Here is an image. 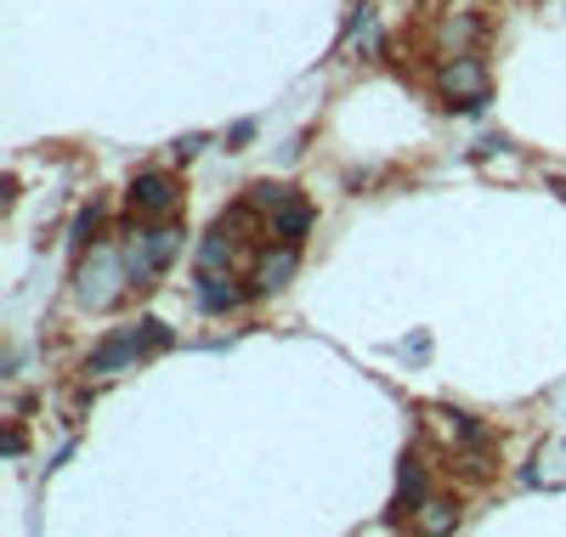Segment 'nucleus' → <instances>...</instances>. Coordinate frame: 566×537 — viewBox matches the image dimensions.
<instances>
[{"instance_id":"nucleus-11","label":"nucleus","mask_w":566,"mask_h":537,"mask_svg":"<svg viewBox=\"0 0 566 537\" xmlns=\"http://www.w3.org/2000/svg\"><path fill=\"white\" fill-rule=\"evenodd\" d=\"M442 45H453V52H470V40H482V12L476 7H464V12H448L442 29H437Z\"/></svg>"},{"instance_id":"nucleus-10","label":"nucleus","mask_w":566,"mask_h":537,"mask_svg":"<svg viewBox=\"0 0 566 537\" xmlns=\"http://www.w3.org/2000/svg\"><path fill=\"white\" fill-rule=\"evenodd\" d=\"M232 261H239V238L216 221V232L199 243V272H232Z\"/></svg>"},{"instance_id":"nucleus-2","label":"nucleus","mask_w":566,"mask_h":537,"mask_svg":"<svg viewBox=\"0 0 566 537\" xmlns=\"http://www.w3.org/2000/svg\"><path fill=\"white\" fill-rule=\"evenodd\" d=\"M176 255H181V227H176V215H170V221H148V227H136V232H130V243H125L130 283H136V288H142V283H154Z\"/></svg>"},{"instance_id":"nucleus-5","label":"nucleus","mask_w":566,"mask_h":537,"mask_svg":"<svg viewBox=\"0 0 566 537\" xmlns=\"http://www.w3.org/2000/svg\"><path fill=\"white\" fill-rule=\"evenodd\" d=\"M125 204H130L136 221H170V215L181 210V187H176L165 170H142V176L130 181V192H125Z\"/></svg>"},{"instance_id":"nucleus-8","label":"nucleus","mask_w":566,"mask_h":537,"mask_svg":"<svg viewBox=\"0 0 566 537\" xmlns=\"http://www.w3.org/2000/svg\"><path fill=\"white\" fill-rule=\"evenodd\" d=\"M424 504V464L419 459H402V475H397V498H391V520H408L419 515Z\"/></svg>"},{"instance_id":"nucleus-9","label":"nucleus","mask_w":566,"mask_h":537,"mask_svg":"<svg viewBox=\"0 0 566 537\" xmlns=\"http://www.w3.org/2000/svg\"><path fill=\"white\" fill-rule=\"evenodd\" d=\"M306 232H312V204L306 199H295V204H283V210L266 215V238H277V243H301Z\"/></svg>"},{"instance_id":"nucleus-15","label":"nucleus","mask_w":566,"mask_h":537,"mask_svg":"<svg viewBox=\"0 0 566 537\" xmlns=\"http://www.w3.org/2000/svg\"><path fill=\"white\" fill-rule=\"evenodd\" d=\"M199 148H205V136H181V141H176V148H170V154H176V159H193Z\"/></svg>"},{"instance_id":"nucleus-4","label":"nucleus","mask_w":566,"mask_h":537,"mask_svg":"<svg viewBox=\"0 0 566 537\" xmlns=\"http://www.w3.org/2000/svg\"><path fill=\"white\" fill-rule=\"evenodd\" d=\"M437 96L448 108H482L493 96V74L476 52H453L442 69H437Z\"/></svg>"},{"instance_id":"nucleus-12","label":"nucleus","mask_w":566,"mask_h":537,"mask_svg":"<svg viewBox=\"0 0 566 537\" xmlns=\"http://www.w3.org/2000/svg\"><path fill=\"white\" fill-rule=\"evenodd\" d=\"M301 199V192L290 187V181H255L250 187V204L261 210V215H272V210H283V204H295Z\"/></svg>"},{"instance_id":"nucleus-6","label":"nucleus","mask_w":566,"mask_h":537,"mask_svg":"<svg viewBox=\"0 0 566 537\" xmlns=\"http://www.w3.org/2000/svg\"><path fill=\"white\" fill-rule=\"evenodd\" d=\"M250 295H255V288H244L232 272H199V288H193L199 312H210V317H221V312H239Z\"/></svg>"},{"instance_id":"nucleus-7","label":"nucleus","mask_w":566,"mask_h":537,"mask_svg":"<svg viewBox=\"0 0 566 537\" xmlns=\"http://www.w3.org/2000/svg\"><path fill=\"white\" fill-rule=\"evenodd\" d=\"M295 266H301V243L261 250V261H255V272H250V288H255V295H277V288H290Z\"/></svg>"},{"instance_id":"nucleus-14","label":"nucleus","mask_w":566,"mask_h":537,"mask_svg":"<svg viewBox=\"0 0 566 537\" xmlns=\"http://www.w3.org/2000/svg\"><path fill=\"white\" fill-rule=\"evenodd\" d=\"M97 221H103V210H97V204L74 215V250H91V238H97Z\"/></svg>"},{"instance_id":"nucleus-1","label":"nucleus","mask_w":566,"mask_h":537,"mask_svg":"<svg viewBox=\"0 0 566 537\" xmlns=\"http://www.w3.org/2000/svg\"><path fill=\"white\" fill-rule=\"evenodd\" d=\"M130 288V266H125V250L114 243H91L80 250V266H74V301L85 312H108L119 295Z\"/></svg>"},{"instance_id":"nucleus-3","label":"nucleus","mask_w":566,"mask_h":537,"mask_svg":"<svg viewBox=\"0 0 566 537\" xmlns=\"http://www.w3.org/2000/svg\"><path fill=\"white\" fill-rule=\"evenodd\" d=\"M170 339V328L159 323V317H142V323H130V328H119V334H108L97 351L85 357V373H119L125 362H136L142 351H159Z\"/></svg>"},{"instance_id":"nucleus-13","label":"nucleus","mask_w":566,"mask_h":537,"mask_svg":"<svg viewBox=\"0 0 566 537\" xmlns=\"http://www.w3.org/2000/svg\"><path fill=\"white\" fill-rule=\"evenodd\" d=\"M413 520H419V531H453V526H459V509H453L448 498H424Z\"/></svg>"}]
</instances>
